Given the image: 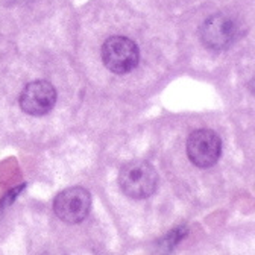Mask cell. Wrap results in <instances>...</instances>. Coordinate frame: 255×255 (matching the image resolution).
Returning <instances> with one entry per match:
<instances>
[{"mask_svg":"<svg viewBox=\"0 0 255 255\" xmlns=\"http://www.w3.org/2000/svg\"><path fill=\"white\" fill-rule=\"evenodd\" d=\"M119 185L128 198L146 199L155 193L158 175L153 166L144 159H132L120 169Z\"/></svg>","mask_w":255,"mask_h":255,"instance_id":"6da1fadb","label":"cell"},{"mask_svg":"<svg viewBox=\"0 0 255 255\" xmlns=\"http://www.w3.org/2000/svg\"><path fill=\"white\" fill-rule=\"evenodd\" d=\"M102 61L110 72L116 75H126L138 66V46L126 37H110L102 46Z\"/></svg>","mask_w":255,"mask_h":255,"instance_id":"7a4b0ae2","label":"cell"},{"mask_svg":"<svg viewBox=\"0 0 255 255\" xmlns=\"http://www.w3.org/2000/svg\"><path fill=\"white\" fill-rule=\"evenodd\" d=\"M239 34L237 21L227 14H214L201 26L202 44L214 52L228 49Z\"/></svg>","mask_w":255,"mask_h":255,"instance_id":"3957f363","label":"cell"},{"mask_svg":"<svg viewBox=\"0 0 255 255\" xmlns=\"http://www.w3.org/2000/svg\"><path fill=\"white\" fill-rule=\"evenodd\" d=\"M91 208L90 191L84 187H70L59 191L53 201L55 214L66 223H81Z\"/></svg>","mask_w":255,"mask_h":255,"instance_id":"277c9868","label":"cell"},{"mask_svg":"<svg viewBox=\"0 0 255 255\" xmlns=\"http://www.w3.org/2000/svg\"><path fill=\"white\" fill-rule=\"evenodd\" d=\"M222 141L211 129H198L187 140V155L190 161L201 169L213 167L220 158Z\"/></svg>","mask_w":255,"mask_h":255,"instance_id":"5b68a950","label":"cell"},{"mask_svg":"<svg viewBox=\"0 0 255 255\" xmlns=\"http://www.w3.org/2000/svg\"><path fill=\"white\" fill-rule=\"evenodd\" d=\"M56 104V90L47 81L29 82L20 94V108L29 116H46Z\"/></svg>","mask_w":255,"mask_h":255,"instance_id":"8992f818","label":"cell"}]
</instances>
